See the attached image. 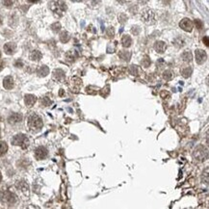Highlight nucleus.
Returning <instances> with one entry per match:
<instances>
[{
	"mask_svg": "<svg viewBox=\"0 0 209 209\" xmlns=\"http://www.w3.org/2000/svg\"><path fill=\"white\" fill-rule=\"evenodd\" d=\"M27 124H28L29 129L31 130V131L38 132L42 128V125H43L42 119L37 114H32L28 118Z\"/></svg>",
	"mask_w": 209,
	"mask_h": 209,
	"instance_id": "1",
	"label": "nucleus"
},
{
	"mask_svg": "<svg viewBox=\"0 0 209 209\" xmlns=\"http://www.w3.org/2000/svg\"><path fill=\"white\" fill-rule=\"evenodd\" d=\"M49 8L56 16H62L67 10V4L64 1H52L49 3Z\"/></svg>",
	"mask_w": 209,
	"mask_h": 209,
	"instance_id": "2",
	"label": "nucleus"
},
{
	"mask_svg": "<svg viewBox=\"0 0 209 209\" xmlns=\"http://www.w3.org/2000/svg\"><path fill=\"white\" fill-rule=\"evenodd\" d=\"M0 202L12 205V204H15L17 202V197L11 191L4 190L0 193Z\"/></svg>",
	"mask_w": 209,
	"mask_h": 209,
	"instance_id": "3",
	"label": "nucleus"
},
{
	"mask_svg": "<svg viewBox=\"0 0 209 209\" xmlns=\"http://www.w3.org/2000/svg\"><path fill=\"white\" fill-rule=\"evenodd\" d=\"M12 144L14 146H19L21 149H27L29 146V139L24 134H16L12 139Z\"/></svg>",
	"mask_w": 209,
	"mask_h": 209,
	"instance_id": "4",
	"label": "nucleus"
},
{
	"mask_svg": "<svg viewBox=\"0 0 209 209\" xmlns=\"http://www.w3.org/2000/svg\"><path fill=\"white\" fill-rule=\"evenodd\" d=\"M193 155L196 160L199 161V162H202V161L207 159L208 152H207V149L203 146H199L198 147L195 149Z\"/></svg>",
	"mask_w": 209,
	"mask_h": 209,
	"instance_id": "5",
	"label": "nucleus"
},
{
	"mask_svg": "<svg viewBox=\"0 0 209 209\" xmlns=\"http://www.w3.org/2000/svg\"><path fill=\"white\" fill-rule=\"evenodd\" d=\"M142 19L147 24H153L155 22V13L153 10L147 9L142 13Z\"/></svg>",
	"mask_w": 209,
	"mask_h": 209,
	"instance_id": "6",
	"label": "nucleus"
},
{
	"mask_svg": "<svg viewBox=\"0 0 209 209\" xmlns=\"http://www.w3.org/2000/svg\"><path fill=\"white\" fill-rule=\"evenodd\" d=\"M81 85H82V80L80 79L79 77H77V76L71 77L68 86H69V89L71 90V92L78 93V92H79V89H80Z\"/></svg>",
	"mask_w": 209,
	"mask_h": 209,
	"instance_id": "7",
	"label": "nucleus"
},
{
	"mask_svg": "<svg viewBox=\"0 0 209 209\" xmlns=\"http://www.w3.org/2000/svg\"><path fill=\"white\" fill-rule=\"evenodd\" d=\"M179 26H180V28L182 30H184L185 32H191L194 28V23L191 19L185 17V19H183L179 22Z\"/></svg>",
	"mask_w": 209,
	"mask_h": 209,
	"instance_id": "8",
	"label": "nucleus"
},
{
	"mask_svg": "<svg viewBox=\"0 0 209 209\" xmlns=\"http://www.w3.org/2000/svg\"><path fill=\"white\" fill-rule=\"evenodd\" d=\"M47 154H48V150L45 147H38L35 150V157L37 160L45 159L47 157Z\"/></svg>",
	"mask_w": 209,
	"mask_h": 209,
	"instance_id": "9",
	"label": "nucleus"
},
{
	"mask_svg": "<svg viewBox=\"0 0 209 209\" xmlns=\"http://www.w3.org/2000/svg\"><path fill=\"white\" fill-rule=\"evenodd\" d=\"M207 59V54L206 52L202 49H198L196 50V62L199 65H202L206 61Z\"/></svg>",
	"mask_w": 209,
	"mask_h": 209,
	"instance_id": "10",
	"label": "nucleus"
},
{
	"mask_svg": "<svg viewBox=\"0 0 209 209\" xmlns=\"http://www.w3.org/2000/svg\"><path fill=\"white\" fill-rule=\"evenodd\" d=\"M21 120H22V115L19 114V113H13V114L9 116L8 118V123L11 124L19 123Z\"/></svg>",
	"mask_w": 209,
	"mask_h": 209,
	"instance_id": "11",
	"label": "nucleus"
},
{
	"mask_svg": "<svg viewBox=\"0 0 209 209\" xmlns=\"http://www.w3.org/2000/svg\"><path fill=\"white\" fill-rule=\"evenodd\" d=\"M52 76H53L54 80L58 82H62L65 79V71L61 68H56L52 72Z\"/></svg>",
	"mask_w": 209,
	"mask_h": 209,
	"instance_id": "12",
	"label": "nucleus"
},
{
	"mask_svg": "<svg viewBox=\"0 0 209 209\" xmlns=\"http://www.w3.org/2000/svg\"><path fill=\"white\" fill-rule=\"evenodd\" d=\"M4 51H5V53L8 54V55H12L15 53V51L16 49V45L15 42H7L4 45Z\"/></svg>",
	"mask_w": 209,
	"mask_h": 209,
	"instance_id": "13",
	"label": "nucleus"
},
{
	"mask_svg": "<svg viewBox=\"0 0 209 209\" xmlns=\"http://www.w3.org/2000/svg\"><path fill=\"white\" fill-rule=\"evenodd\" d=\"M37 101L36 95L34 94H26L24 97V103L27 107H32Z\"/></svg>",
	"mask_w": 209,
	"mask_h": 209,
	"instance_id": "14",
	"label": "nucleus"
},
{
	"mask_svg": "<svg viewBox=\"0 0 209 209\" xmlns=\"http://www.w3.org/2000/svg\"><path fill=\"white\" fill-rule=\"evenodd\" d=\"M154 49L156 52H158L160 54H163L167 49V45L162 41H158L154 43Z\"/></svg>",
	"mask_w": 209,
	"mask_h": 209,
	"instance_id": "15",
	"label": "nucleus"
},
{
	"mask_svg": "<svg viewBox=\"0 0 209 209\" xmlns=\"http://www.w3.org/2000/svg\"><path fill=\"white\" fill-rule=\"evenodd\" d=\"M14 79H13L12 76H6L3 79V87L6 90H11L14 88Z\"/></svg>",
	"mask_w": 209,
	"mask_h": 209,
	"instance_id": "16",
	"label": "nucleus"
},
{
	"mask_svg": "<svg viewBox=\"0 0 209 209\" xmlns=\"http://www.w3.org/2000/svg\"><path fill=\"white\" fill-rule=\"evenodd\" d=\"M49 73V68L47 66H41L37 69V74L40 77H45Z\"/></svg>",
	"mask_w": 209,
	"mask_h": 209,
	"instance_id": "17",
	"label": "nucleus"
},
{
	"mask_svg": "<svg viewBox=\"0 0 209 209\" xmlns=\"http://www.w3.org/2000/svg\"><path fill=\"white\" fill-rule=\"evenodd\" d=\"M119 57L123 61L128 62L130 58H131V53H130V51H127V50H120L119 51Z\"/></svg>",
	"mask_w": 209,
	"mask_h": 209,
	"instance_id": "18",
	"label": "nucleus"
},
{
	"mask_svg": "<svg viewBox=\"0 0 209 209\" xmlns=\"http://www.w3.org/2000/svg\"><path fill=\"white\" fill-rule=\"evenodd\" d=\"M125 71H126V68L123 67H116L111 69V73H112V75L120 76V74H124Z\"/></svg>",
	"mask_w": 209,
	"mask_h": 209,
	"instance_id": "19",
	"label": "nucleus"
},
{
	"mask_svg": "<svg viewBox=\"0 0 209 209\" xmlns=\"http://www.w3.org/2000/svg\"><path fill=\"white\" fill-rule=\"evenodd\" d=\"M78 57V54L75 50H69L66 53V59L68 62H73Z\"/></svg>",
	"mask_w": 209,
	"mask_h": 209,
	"instance_id": "20",
	"label": "nucleus"
},
{
	"mask_svg": "<svg viewBox=\"0 0 209 209\" xmlns=\"http://www.w3.org/2000/svg\"><path fill=\"white\" fill-rule=\"evenodd\" d=\"M132 43V39L130 36H128V35H124V36L121 38V45H123V47H129L130 45H131Z\"/></svg>",
	"mask_w": 209,
	"mask_h": 209,
	"instance_id": "21",
	"label": "nucleus"
},
{
	"mask_svg": "<svg viewBox=\"0 0 209 209\" xmlns=\"http://www.w3.org/2000/svg\"><path fill=\"white\" fill-rule=\"evenodd\" d=\"M192 71H193V69L191 67H184L180 69L181 74L184 78H189L191 76V74H192Z\"/></svg>",
	"mask_w": 209,
	"mask_h": 209,
	"instance_id": "22",
	"label": "nucleus"
},
{
	"mask_svg": "<svg viewBox=\"0 0 209 209\" xmlns=\"http://www.w3.org/2000/svg\"><path fill=\"white\" fill-rule=\"evenodd\" d=\"M42 57V54L39 50H34L30 54V59L32 61H40Z\"/></svg>",
	"mask_w": 209,
	"mask_h": 209,
	"instance_id": "23",
	"label": "nucleus"
},
{
	"mask_svg": "<svg viewBox=\"0 0 209 209\" xmlns=\"http://www.w3.org/2000/svg\"><path fill=\"white\" fill-rule=\"evenodd\" d=\"M181 58L182 60L186 63H190L193 59V55L190 51H184L183 53L181 54Z\"/></svg>",
	"mask_w": 209,
	"mask_h": 209,
	"instance_id": "24",
	"label": "nucleus"
},
{
	"mask_svg": "<svg viewBox=\"0 0 209 209\" xmlns=\"http://www.w3.org/2000/svg\"><path fill=\"white\" fill-rule=\"evenodd\" d=\"M173 76H175V73H173L171 69H167V71H165L163 72V78L166 81H170V80H172Z\"/></svg>",
	"mask_w": 209,
	"mask_h": 209,
	"instance_id": "25",
	"label": "nucleus"
},
{
	"mask_svg": "<svg viewBox=\"0 0 209 209\" xmlns=\"http://www.w3.org/2000/svg\"><path fill=\"white\" fill-rule=\"evenodd\" d=\"M69 40H71V36L67 31H63L62 33L60 34V41L62 42L63 43H66L68 42Z\"/></svg>",
	"mask_w": 209,
	"mask_h": 209,
	"instance_id": "26",
	"label": "nucleus"
},
{
	"mask_svg": "<svg viewBox=\"0 0 209 209\" xmlns=\"http://www.w3.org/2000/svg\"><path fill=\"white\" fill-rule=\"evenodd\" d=\"M16 187L19 190L22 191V192H27L28 189H29L28 188V185H27V183H26L25 181H19L16 183Z\"/></svg>",
	"mask_w": 209,
	"mask_h": 209,
	"instance_id": "27",
	"label": "nucleus"
},
{
	"mask_svg": "<svg viewBox=\"0 0 209 209\" xmlns=\"http://www.w3.org/2000/svg\"><path fill=\"white\" fill-rule=\"evenodd\" d=\"M139 71H140V68L137 66H134V65H132V66H130L128 68V72H129V74H131V75H134V76L138 75Z\"/></svg>",
	"mask_w": 209,
	"mask_h": 209,
	"instance_id": "28",
	"label": "nucleus"
},
{
	"mask_svg": "<svg viewBox=\"0 0 209 209\" xmlns=\"http://www.w3.org/2000/svg\"><path fill=\"white\" fill-rule=\"evenodd\" d=\"M98 90L99 89L95 86H88L86 88V93L89 94H97Z\"/></svg>",
	"mask_w": 209,
	"mask_h": 209,
	"instance_id": "29",
	"label": "nucleus"
},
{
	"mask_svg": "<svg viewBox=\"0 0 209 209\" xmlns=\"http://www.w3.org/2000/svg\"><path fill=\"white\" fill-rule=\"evenodd\" d=\"M8 150V146L5 142H0V156H3Z\"/></svg>",
	"mask_w": 209,
	"mask_h": 209,
	"instance_id": "30",
	"label": "nucleus"
},
{
	"mask_svg": "<svg viewBox=\"0 0 209 209\" xmlns=\"http://www.w3.org/2000/svg\"><path fill=\"white\" fill-rule=\"evenodd\" d=\"M173 45L176 47H182L184 45V41L182 40L181 38H176L175 41H173Z\"/></svg>",
	"mask_w": 209,
	"mask_h": 209,
	"instance_id": "31",
	"label": "nucleus"
},
{
	"mask_svg": "<svg viewBox=\"0 0 209 209\" xmlns=\"http://www.w3.org/2000/svg\"><path fill=\"white\" fill-rule=\"evenodd\" d=\"M127 16H126L124 13H121V14L119 15V22L120 24H124L126 22V20H127Z\"/></svg>",
	"mask_w": 209,
	"mask_h": 209,
	"instance_id": "32",
	"label": "nucleus"
},
{
	"mask_svg": "<svg viewBox=\"0 0 209 209\" xmlns=\"http://www.w3.org/2000/svg\"><path fill=\"white\" fill-rule=\"evenodd\" d=\"M106 37L108 39H112L113 37H114V35H115V32H114V28L113 27H109L106 29Z\"/></svg>",
	"mask_w": 209,
	"mask_h": 209,
	"instance_id": "33",
	"label": "nucleus"
},
{
	"mask_svg": "<svg viewBox=\"0 0 209 209\" xmlns=\"http://www.w3.org/2000/svg\"><path fill=\"white\" fill-rule=\"evenodd\" d=\"M150 64H151L150 59H149V57H147V56H145V57H144L143 60H142V65H143V67L147 68Z\"/></svg>",
	"mask_w": 209,
	"mask_h": 209,
	"instance_id": "34",
	"label": "nucleus"
},
{
	"mask_svg": "<svg viewBox=\"0 0 209 209\" xmlns=\"http://www.w3.org/2000/svg\"><path fill=\"white\" fill-rule=\"evenodd\" d=\"M61 24L59 23V22H55V23H53L51 25V30L53 32H55V33H57V32H59L60 30H61Z\"/></svg>",
	"mask_w": 209,
	"mask_h": 209,
	"instance_id": "35",
	"label": "nucleus"
},
{
	"mask_svg": "<svg viewBox=\"0 0 209 209\" xmlns=\"http://www.w3.org/2000/svg\"><path fill=\"white\" fill-rule=\"evenodd\" d=\"M41 102H42V106H49L50 104L52 103V101L50 100V99H49L48 97H43V98H42Z\"/></svg>",
	"mask_w": 209,
	"mask_h": 209,
	"instance_id": "36",
	"label": "nucleus"
},
{
	"mask_svg": "<svg viewBox=\"0 0 209 209\" xmlns=\"http://www.w3.org/2000/svg\"><path fill=\"white\" fill-rule=\"evenodd\" d=\"M160 97L163 99H169L170 97H171V94H170L168 91H162L160 94Z\"/></svg>",
	"mask_w": 209,
	"mask_h": 209,
	"instance_id": "37",
	"label": "nucleus"
},
{
	"mask_svg": "<svg viewBox=\"0 0 209 209\" xmlns=\"http://www.w3.org/2000/svg\"><path fill=\"white\" fill-rule=\"evenodd\" d=\"M140 31H141V28L139 27V26H133L132 29H131L132 34H135V35H138L139 33H140Z\"/></svg>",
	"mask_w": 209,
	"mask_h": 209,
	"instance_id": "38",
	"label": "nucleus"
},
{
	"mask_svg": "<svg viewBox=\"0 0 209 209\" xmlns=\"http://www.w3.org/2000/svg\"><path fill=\"white\" fill-rule=\"evenodd\" d=\"M195 24H196V26H197L198 29H202L203 27V23L199 19H196L195 20Z\"/></svg>",
	"mask_w": 209,
	"mask_h": 209,
	"instance_id": "39",
	"label": "nucleus"
},
{
	"mask_svg": "<svg viewBox=\"0 0 209 209\" xmlns=\"http://www.w3.org/2000/svg\"><path fill=\"white\" fill-rule=\"evenodd\" d=\"M15 66L17 67V68H21L23 66V63H22V61L21 60H19V61H16V62L15 63Z\"/></svg>",
	"mask_w": 209,
	"mask_h": 209,
	"instance_id": "40",
	"label": "nucleus"
},
{
	"mask_svg": "<svg viewBox=\"0 0 209 209\" xmlns=\"http://www.w3.org/2000/svg\"><path fill=\"white\" fill-rule=\"evenodd\" d=\"M5 6H12L14 4V1H3L2 2Z\"/></svg>",
	"mask_w": 209,
	"mask_h": 209,
	"instance_id": "41",
	"label": "nucleus"
},
{
	"mask_svg": "<svg viewBox=\"0 0 209 209\" xmlns=\"http://www.w3.org/2000/svg\"><path fill=\"white\" fill-rule=\"evenodd\" d=\"M203 42L205 43V45H206V46H208V45H209V42H208V37H207V36H205V37L203 38Z\"/></svg>",
	"mask_w": 209,
	"mask_h": 209,
	"instance_id": "42",
	"label": "nucleus"
},
{
	"mask_svg": "<svg viewBox=\"0 0 209 209\" xmlns=\"http://www.w3.org/2000/svg\"><path fill=\"white\" fill-rule=\"evenodd\" d=\"M3 67H4V62L3 61H0V71L3 68Z\"/></svg>",
	"mask_w": 209,
	"mask_h": 209,
	"instance_id": "43",
	"label": "nucleus"
},
{
	"mask_svg": "<svg viewBox=\"0 0 209 209\" xmlns=\"http://www.w3.org/2000/svg\"><path fill=\"white\" fill-rule=\"evenodd\" d=\"M63 94H64V91H63V90H61V91H60V95H62Z\"/></svg>",
	"mask_w": 209,
	"mask_h": 209,
	"instance_id": "44",
	"label": "nucleus"
},
{
	"mask_svg": "<svg viewBox=\"0 0 209 209\" xmlns=\"http://www.w3.org/2000/svg\"><path fill=\"white\" fill-rule=\"evenodd\" d=\"M2 180V175H1V173H0V182H1Z\"/></svg>",
	"mask_w": 209,
	"mask_h": 209,
	"instance_id": "45",
	"label": "nucleus"
},
{
	"mask_svg": "<svg viewBox=\"0 0 209 209\" xmlns=\"http://www.w3.org/2000/svg\"><path fill=\"white\" fill-rule=\"evenodd\" d=\"M2 24V21H1V19H0V25H1Z\"/></svg>",
	"mask_w": 209,
	"mask_h": 209,
	"instance_id": "46",
	"label": "nucleus"
},
{
	"mask_svg": "<svg viewBox=\"0 0 209 209\" xmlns=\"http://www.w3.org/2000/svg\"><path fill=\"white\" fill-rule=\"evenodd\" d=\"M0 57H1V52H0Z\"/></svg>",
	"mask_w": 209,
	"mask_h": 209,
	"instance_id": "47",
	"label": "nucleus"
}]
</instances>
